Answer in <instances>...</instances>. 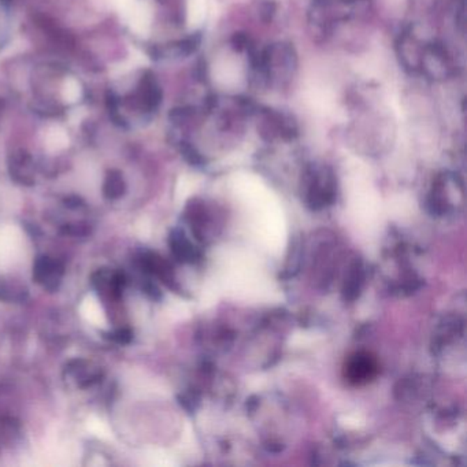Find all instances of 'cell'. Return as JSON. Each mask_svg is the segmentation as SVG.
Here are the masks:
<instances>
[{
	"instance_id": "cell-1",
	"label": "cell",
	"mask_w": 467,
	"mask_h": 467,
	"mask_svg": "<svg viewBox=\"0 0 467 467\" xmlns=\"http://www.w3.org/2000/svg\"><path fill=\"white\" fill-rule=\"evenodd\" d=\"M336 180L330 170L312 169L309 173L306 201L312 210H321L335 201Z\"/></svg>"
},
{
	"instance_id": "cell-2",
	"label": "cell",
	"mask_w": 467,
	"mask_h": 467,
	"mask_svg": "<svg viewBox=\"0 0 467 467\" xmlns=\"http://www.w3.org/2000/svg\"><path fill=\"white\" fill-rule=\"evenodd\" d=\"M380 372L377 358L370 352H355L346 362L344 377L352 385H365L373 381Z\"/></svg>"
},
{
	"instance_id": "cell-3",
	"label": "cell",
	"mask_w": 467,
	"mask_h": 467,
	"mask_svg": "<svg viewBox=\"0 0 467 467\" xmlns=\"http://www.w3.org/2000/svg\"><path fill=\"white\" fill-rule=\"evenodd\" d=\"M65 268L63 265L49 257H39L33 266V278L43 288L47 291H56L61 285V280L63 277Z\"/></svg>"
},
{
	"instance_id": "cell-4",
	"label": "cell",
	"mask_w": 467,
	"mask_h": 467,
	"mask_svg": "<svg viewBox=\"0 0 467 467\" xmlns=\"http://www.w3.org/2000/svg\"><path fill=\"white\" fill-rule=\"evenodd\" d=\"M170 247H171L173 255L180 262L194 263L200 258V254L196 250V247H194V244L180 229H176L170 234Z\"/></svg>"
},
{
	"instance_id": "cell-5",
	"label": "cell",
	"mask_w": 467,
	"mask_h": 467,
	"mask_svg": "<svg viewBox=\"0 0 467 467\" xmlns=\"http://www.w3.org/2000/svg\"><path fill=\"white\" fill-rule=\"evenodd\" d=\"M141 261H143V266L147 272L155 274L156 277H159L170 288H174L173 269L163 258H160L156 254L150 252V254H146Z\"/></svg>"
},
{
	"instance_id": "cell-6",
	"label": "cell",
	"mask_w": 467,
	"mask_h": 467,
	"mask_svg": "<svg viewBox=\"0 0 467 467\" xmlns=\"http://www.w3.org/2000/svg\"><path fill=\"white\" fill-rule=\"evenodd\" d=\"M363 280H365V273L362 268V262L359 259H355L351 263L350 272L347 274L344 289H343V295L346 300L352 302L359 296Z\"/></svg>"
},
{
	"instance_id": "cell-7",
	"label": "cell",
	"mask_w": 467,
	"mask_h": 467,
	"mask_svg": "<svg viewBox=\"0 0 467 467\" xmlns=\"http://www.w3.org/2000/svg\"><path fill=\"white\" fill-rule=\"evenodd\" d=\"M32 163L31 158L25 153L14 155L11 163V176L21 184H32Z\"/></svg>"
},
{
	"instance_id": "cell-8",
	"label": "cell",
	"mask_w": 467,
	"mask_h": 467,
	"mask_svg": "<svg viewBox=\"0 0 467 467\" xmlns=\"http://www.w3.org/2000/svg\"><path fill=\"white\" fill-rule=\"evenodd\" d=\"M125 190H126V185H125V180L122 174L117 170L109 171L105 180V185H103V195L110 200H116L125 194Z\"/></svg>"
},
{
	"instance_id": "cell-9",
	"label": "cell",
	"mask_w": 467,
	"mask_h": 467,
	"mask_svg": "<svg viewBox=\"0 0 467 467\" xmlns=\"http://www.w3.org/2000/svg\"><path fill=\"white\" fill-rule=\"evenodd\" d=\"M291 252V257L286 262V268H285V272L288 273V275H295L296 273L299 272V268H300V258H302V243H300V238L299 237H295L293 243H292V247L289 250Z\"/></svg>"
},
{
	"instance_id": "cell-10",
	"label": "cell",
	"mask_w": 467,
	"mask_h": 467,
	"mask_svg": "<svg viewBox=\"0 0 467 467\" xmlns=\"http://www.w3.org/2000/svg\"><path fill=\"white\" fill-rule=\"evenodd\" d=\"M132 332L129 329H117L114 332L106 333V339L117 343V344H129L132 342Z\"/></svg>"
},
{
	"instance_id": "cell-11",
	"label": "cell",
	"mask_w": 467,
	"mask_h": 467,
	"mask_svg": "<svg viewBox=\"0 0 467 467\" xmlns=\"http://www.w3.org/2000/svg\"><path fill=\"white\" fill-rule=\"evenodd\" d=\"M62 232L69 236H75V237H78V236L82 237V236H88L91 229L85 224H70V225H65Z\"/></svg>"
},
{
	"instance_id": "cell-12",
	"label": "cell",
	"mask_w": 467,
	"mask_h": 467,
	"mask_svg": "<svg viewBox=\"0 0 467 467\" xmlns=\"http://www.w3.org/2000/svg\"><path fill=\"white\" fill-rule=\"evenodd\" d=\"M178 400H180V404L190 413H194L196 410V404H197V399H196L195 395L192 393H185V395H181L178 396Z\"/></svg>"
},
{
	"instance_id": "cell-13",
	"label": "cell",
	"mask_w": 467,
	"mask_h": 467,
	"mask_svg": "<svg viewBox=\"0 0 467 467\" xmlns=\"http://www.w3.org/2000/svg\"><path fill=\"white\" fill-rule=\"evenodd\" d=\"M183 154L187 158V160L191 162L192 164H201L203 163V158L190 144H184L183 146Z\"/></svg>"
},
{
	"instance_id": "cell-14",
	"label": "cell",
	"mask_w": 467,
	"mask_h": 467,
	"mask_svg": "<svg viewBox=\"0 0 467 467\" xmlns=\"http://www.w3.org/2000/svg\"><path fill=\"white\" fill-rule=\"evenodd\" d=\"M144 292H146L150 298H153V299H155V300L160 299V291L158 289L156 285L151 284V282L146 284V286H144Z\"/></svg>"
},
{
	"instance_id": "cell-15",
	"label": "cell",
	"mask_w": 467,
	"mask_h": 467,
	"mask_svg": "<svg viewBox=\"0 0 467 467\" xmlns=\"http://www.w3.org/2000/svg\"><path fill=\"white\" fill-rule=\"evenodd\" d=\"M65 203H66V206L68 207H70V208H78L79 206H82L81 203V199L79 197H68L66 200H65Z\"/></svg>"
},
{
	"instance_id": "cell-16",
	"label": "cell",
	"mask_w": 467,
	"mask_h": 467,
	"mask_svg": "<svg viewBox=\"0 0 467 467\" xmlns=\"http://www.w3.org/2000/svg\"><path fill=\"white\" fill-rule=\"evenodd\" d=\"M4 4H10L11 3V0H1Z\"/></svg>"
}]
</instances>
